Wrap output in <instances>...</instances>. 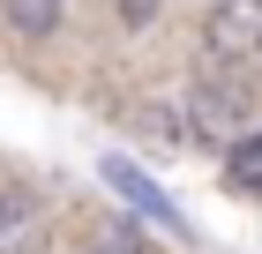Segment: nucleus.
Returning <instances> with one entry per match:
<instances>
[{
  "instance_id": "nucleus-1",
  "label": "nucleus",
  "mask_w": 262,
  "mask_h": 254,
  "mask_svg": "<svg viewBox=\"0 0 262 254\" xmlns=\"http://www.w3.org/2000/svg\"><path fill=\"white\" fill-rule=\"evenodd\" d=\"M187 127H195L202 150H232L262 127V67L247 60H202L195 82H187Z\"/></svg>"
},
{
  "instance_id": "nucleus-8",
  "label": "nucleus",
  "mask_w": 262,
  "mask_h": 254,
  "mask_svg": "<svg viewBox=\"0 0 262 254\" xmlns=\"http://www.w3.org/2000/svg\"><path fill=\"white\" fill-rule=\"evenodd\" d=\"M90 254H150V239H142V232H105Z\"/></svg>"
},
{
  "instance_id": "nucleus-5",
  "label": "nucleus",
  "mask_w": 262,
  "mask_h": 254,
  "mask_svg": "<svg viewBox=\"0 0 262 254\" xmlns=\"http://www.w3.org/2000/svg\"><path fill=\"white\" fill-rule=\"evenodd\" d=\"M225 187H232V195H247V202H262V127L247 142H232V150H225Z\"/></svg>"
},
{
  "instance_id": "nucleus-4",
  "label": "nucleus",
  "mask_w": 262,
  "mask_h": 254,
  "mask_svg": "<svg viewBox=\"0 0 262 254\" xmlns=\"http://www.w3.org/2000/svg\"><path fill=\"white\" fill-rule=\"evenodd\" d=\"M105 179H113V187H120V202H135V210L150 217V224H165V232H187V217L172 210V202H165V187H150V179H142L135 165H127V157H105Z\"/></svg>"
},
{
  "instance_id": "nucleus-2",
  "label": "nucleus",
  "mask_w": 262,
  "mask_h": 254,
  "mask_svg": "<svg viewBox=\"0 0 262 254\" xmlns=\"http://www.w3.org/2000/svg\"><path fill=\"white\" fill-rule=\"evenodd\" d=\"M202 60H247V67H262V0H217L202 15Z\"/></svg>"
},
{
  "instance_id": "nucleus-7",
  "label": "nucleus",
  "mask_w": 262,
  "mask_h": 254,
  "mask_svg": "<svg viewBox=\"0 0 262 254\" xmlns=\"http://www.w3.org/2000/svg\"><path fill=\"white\" fill-rule=\"evenodd\" d=\"M172 127H180V120L165 112V105H135V135L150 142V150H180V135H172Z\"/></svg>"
},
{
  "instance_id": "nucleus-3",
  "label": "nucleus",
  "mask_w": 262,
  "mask_h": 254,
  "mask_svg": "<svg viewBox=\"0 0 262 254\" xmlns=\"http://www.w3.org/2000/svg\"><path fill=\"white\" fill-rule=\"evenodd\" d=\"M45 247H53L45 195L23 179H0V254H45Z\"/></svg>"
},
{
  "instance_id": "nucleus-9",
  "label": "nucleus",
  "mask_w": 262,
  "mask_h": 254,
  "mask_svg": "<svg viewBox=\"0 0 262 254\" xmlns=\"http://www.w3.org/2000/svg\"><path fill=\"white\" fill-rule=\"evenodd\" d=\"M113 8H120V22H135V30L158 15V0H113Z\"/></svg>"
},
{
  "instance_id": "nucleus-6",
  "label": "nucleus",
  "mask_w": 262,
  "mask_h": 254,
  "mask_svg": "<svg viewBox=\"0 0 262 254\" xmlns=\"http://www.w3.org/2000/svg\"><path fill=\"white\" fill-rule=\"evenodd\" d=\"M0 15H8L15 38H53L60 15H68V0H0Z\"/></svg>"
}]
</instances>
